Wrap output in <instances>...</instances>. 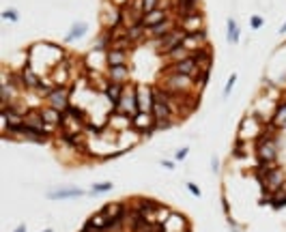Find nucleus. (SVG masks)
Here are the masks:
<instances>
[{
	"instance_id": "45",
	"label": "nucleus",
	"mask_w": 286,
	"mask_h": 232,
	"mask_svg": "<svg viewBox=\"0 0 286 232\" xmlns=\"http://www.w3.org/2000/svg\"><path fill=\"white\" fill-rule=\"evenodd\" d=\"M280 32H282V34H286V22L282 24V28H280Z\"/></svg>"
},
{
	"instance_id": "5",
	"label": "nucleus",
	"mask_w": 286,
	"mask_h": 232,
	"mask_svg": "<svg viewBox=\"0 0 286 232\" xmlns=\"http://www.w3.org/2000/svg\"><path fill=\"white\" fill-rule=\"evenodd\" d=\"M131 129H136L145 138H149L151 133L155 131V119H153V114H151V112H138L131 119Z\"/></svg>"
},
{
	"instance_id": "18",
	"label": "nucleus",
	"mask_w": 286,
	"mask_h": 232,
	"mask_svg": "<svg viewBox=\"0 0 286 232\" xmlns=\"http://www.w3.org/2000/svg\"><path fill=\"white\" fill-rule=\"evenodd\" d=\"M176 28V17H168V20H164L162 24H157L153 26V28H149V39H162L166 37L168 32H172Z\"/></svg>"
},
{
	"instance_id": "22",
	"label": "nucleus",
	"mask_w": 286,
	"mask_h": 232,
	"mask_svg": "<svg viewBox=\"0 0 286 232\" xmlns=\"http://www.w3.org/2000/svg\"><path fill=\"white\" fill-rule=\"evenodd\" d=\"M86 30H88V24H86V22H74V24H71V28H69V32L65 34V39H62V41H65L67 46H69V43H76V41H80V39L84 37Z\"/></svg>"
},
{
	"instance_id": "1",
	"label": "nucleus",
	"mask_w": 286,
	"mask_h": 232,
	"mask_svg": "<svg viewBox=\"0 0 286 232\" xmlns=\"http://www.w3.org/2000/svg\"><path fill=\"white\" fill-rule=\"evenodd\" d=\"M131 204L138 209V213L145 217L149 224H159V211H162L164 204L157 202L153 198H131Z\"/></svg>"
},
{
	"instance_id": "36",
	"label": "nucleus",
	"mask_w": 286,
	"mask_h": 232,
	"mask_svg": "<svg viewBox=\"0 0 286 232\" xmlns=\"http://www.w3.org/2000/svg\"><path fill=\"white\" fill-rule=\"evenodd\" d=\"M174 125V121H155V131H162V129H170Z\"/></svg>"
},
{
	"instance_id": "24",
	"label": "nucleus",
	"mask_w": 286,
	"mask_h": 232,
	"mask_svg": "<svg viewBox=\"0 0 286 232\" xmlns=\"http://www.w3.org/2000/svg\"><path fill=\"white\" fill-rule=\"evenodd\" d=\"M125 93V84H119V82H108V86H105L103 91V97L108 99L110 103H119L121 97Z\"/></svg>"
},
{
	"instance_id": "9",
	"label": "nucleus",
	"mask_w": 286,
	"mask_h": 232,
	"mask_svg": "<svg viewBox=\"0 0 286 232\" xmlns=\"http://www.w3.org/2000/svg\"><path fill=\"white\" fill-rule=\"evenodd\" d=\"M136 101L138 112H151V108H153V86L136 84Z\"/></svg>"
},
{
	"instance_id": "6",
	"label": "nucleus",
	"mask_w": 286,
	"mask_h": 232,
	"mask_svg": "<svg viewBox=\"0 0 286 232\" xmlns=\"http://www.w3.org/2000/svg\"><path fill=\"white\" fill-rule=\"evenodd\" d=\"M121 24H123V7L105 3L103 11H101V26L103 28H116Z\"/></svg>"
},
{
	"instance_id": "39",
	"label": "nucleus",
	"mask_w": 286,
	"mask_h": 232,
	"mask_svg": "<svg viewBox=\"0 0 286 232\" xmlns=\"http://www.w3.org/2000/svg\"><path fill=\"white\" fill-rule=\"evenodd\" d=\"M187 153H190V148H178L176 155H174V159H176V162H183V159L187 157Z\"/></svg>"
},
{
	"instance_id": "40",
	"label": "nucleus",
	"mask_w": 286,
	"mask_h": 232,
	"mask_svg": "<svg viewBox=\"0 0 286 232\" xmlns=\"http://www.w3.org/2000/svg\"><path fill=\"white\" fill-rule=\"evenodd\" d=\"M222 211L226 213V217H230V202H228V198L224 196V198H222Z\"/></svg>"
},
{
	"instance_id": "47",
	"label": "nucleus",
	"mask_w": 286,
	"mask_h": 232,
	"mask_svg": "<svg viewBox=\"0 0 286 232\" xmlns=\"http://www.w3.org/2000/svg\"><path fill=\"white\" fill-rule=\"evenodd\" d=\"M82 232H84V230H82Z\"/></svg>"
},
{
	"instance_id": "35",
	"label": "nucleus",
	"mask_w": 286,
	"mask_h": 232,
	"mask_svg": "<svg viewBox=\"0 0 286 232\" xmlns=\"http://www.w3.org/2000/svg\"><path fill=\"white\" fill-rule=\"evenodd\" d=\"M263 17L261 15H252L249 17V26H252V30H258V28H263Z\"/></svg>"
},
{
	"instance_id": "12",
	"label": "nucleus",
	"mask_w": 286,
	"mask_h": 232,
	"mask_svg": "<svg viewBox=\"0 0 286 232\" xmlns=\"http://www.w3.org/2000/svg\"><path fill=\"white\" fill-rule=\"evenodd\" d=\"M190 56L194 58V62L198 65L200 71H211V65H213V48L209 46V43H207L204 48L192 52Z\"/></svg>"
},
{
	"instance_id": "32",
	"label": "nucleus",
	"mask_w": 286,
	"mask_h": 232,
	"mask_svg": "<svg viewBox=\"0 0 286 232\" xmlns=\"http://www.w3.org/2000/svg\"><path fill=\"white\" fill-rule=\"evenodd\" d=\"M3 20H7V22H17L20 20V13H17V9H5L3 13Z\"/></svg>"
},
{
	"instance_id": "7",
	"label": "nucleus",
	"mask_w": 286,
	"mask_h": 232,
	"mask_svg": "<svg viewBox=\"0 0 286 232\" xmlns=\"http://www.w3.org/2000/svg\"><path fill=\"white\" fill-rule=\"evenodd\" d=\"M286 183V172H284V168H280V166H275L273 170L267 174V178L261 183V189L263 191H269V194H273V191H278L280 187Z\"/></svg>"
},
{
	"instance_id": "20",
	"label": "nucleus",
	"mask_w": 286,
	"mask_h": 232,
	"mask_svg": "<svg viewBox=\"0 0 286 232\" xmlns=\"http://www.w3.org/2000/svg\"><path fill=\"white\" fill-rule=\"evenodd\" d=\"M271 125L275 129H286V97L275 103V108L271 112Z\"/></svg>"
},
{
	"instance_id": "10",
	"label": "nucleus",
	"mask_w": 286,
	"mask_h": 232,
	"mask_svg": "<svg viewBox=\"0 0 286 232\" xmlns=\"http://www.w3.org/2000/svg\"><path fill=\"white\" fill-rule=\"evenodd\" d=\"M207 43H209V30H207V28H202V30L194 32V34H185V39H183V48L192 54V52L204 48Z\"/></svg>"
},
{
	"instance_id": "3",
	"label": "nucleus",
	"mask_w": 286,
	"mask_h": 232,
	"mask_svg": "<svg viewBox=\"0 0 286 232\" xmlns=\"http://www.w3.org/2000/svg\"><path fill=\"white\" fill-rule=\"evenodd\" d=\"M183 39H185V32L176 26V28H174L172 32H168L166 37L155 39V46H157V48H155V52H157L159 56L170 54L172 50H176V48H181V46H183Z\"/></svg>"
},
{
	"instance_id": "2",
	"label": "nucleus",
	"mask_w": 286,
	"mask_h": 232,
	"mask_svg": "<svg viewBox=\"0 0 286 232\" xmlns=\"http://www.w3.org/2000/svg\"><path fill=\"white\" fill-rule=\"evenodd\" d=\"M116 114H125L133 119L138 114V101H136V84H125V93L121 97L119 103H114Z\"/></svg>"
},
{
	"instance_id": "41",
	"label": "nucleus",
	"mask_w": 286,
	"mask_h": 232,
	"mask_svg": "<svg viewBox=\"0 0 286 232\" xmlns=\"http://www.w3.org/2000/svg\"><path fill=\"white\" fill-rule=\"evenodd\" d=\"M162 166L168 168V170H174V162H170V159H162Z\"/></svg>"
},
{
	"instance_id": "8",
	"label": "nucleus",
	"mask_w": 286,
	"mask_h": 232,
	"mask_svg": "<svg viewBox=\"0 0 286 232\" xmlns=\"http://www.w3.org/2000/svg\"><path fill=\"white\" fill-rule=\"evenodd\" d=\"M176 26L181 28L185 34H194L204 28V15L202 11L200 13H194V15H187V17H181V20H176Z\"/></svg>"
},
{
	"instance_id": "33",
	"label": "nucleus",
	"mask_w": 286,
	"mask_h": 232,
	"mask_svg": "<svg viewBox=\"0 0 286 232\" xmlns=\"http://www.w3.org/2000/svg\"><path fill=\"white\" fill-rule=\"evenodd\" d=\"M157 7H162V0H142V9H145V13H151Z\"/></svg>"
},
{
	"instance_id": "4",
	"label": "nucleus",
	"mask_w": 286,
	"mask_h": 232,
	"mask_svg": "<svg viewBox=\"0 0 286 232\" xmlns=\"http://www.w3.org/2000/svg\"><path fill=\"white\" fill-rule=\"evenodd\" d=\"M46 105H50V108H54L58 112H65L69 105H71V88H67V86H54L46 95Z\"/></svg>"
},
{
	"instance_id": "34",
	"label": "nucleus",
	"mask_w": 286,
	"mask_h": 232,
	"mask_svg": "<svg viewBox=\"0 0 286 232\" xmlns=\"http://www.w3.org/2000/svg\"><path fill=\"white\" fill-rule=\"evenodd\" d=\"M235 82H237V73H232V75L228 78L226 86H224V97H228V95L232 93V88H235Z\"/></svg>"
},
{
	"instance_id": "15",
	"label": "nucleus",
	"mask_w": 286,
	"mask_h": 232,
	"mask_svg": "<svg viewBox=\"0 0 286 232\" xmlns=\"http://www.w3.org/2000/svg\"><path fill=\"white\" fill-rule=\"evenodd\" d=\"M168 17H170V11H168L166 7H157L151 13H145V17H142V26L149 30V28H153V26L162 24L164 20H168Z\"/></svg>"
},
{
	"instance_id": "21",
	"label": "nucleus",
	"mask_w": 286,
	"mask_h": 232,
	"mask_svg": "<svg viewBox=\"0 0 286 232\" xmlns=\"http://www.w3.org/2000/svg\"><path fill=\"white\" fill-rule=\"evenodd\" d=\"M108 67H116V65H129V52L127 50H119V48H110L108 54Z\"/></svg>"
},
{
	"instance_id": "26",
	"label": "nucleus",
	"mask_w": 286,
	"mask_h": 232,
	"mask_svg": "<svg viewBox=\"0 0 286 232\" xmlns=\"http://www.w3.org/2000/svg\"><path fill=\"white\" fill-rule=\"evenodd\" d=\"M275 166H278L275 162H256V168H254V178H256L258 183H263L265 178H267V174H269Z\"/></svg>"
},
{
	"instance_id": "44",
	"label": "nucleus",
	"mask_w": 286,
	"mask_h": 232,
	"mask_svg": "<svg viewBox=\"0 0 286 232\" xmlns=\"http://www.w3.org/2000/svg\"><path fill=\"white\" fill-rule=\"evenodd\" d=\"M15 232H26V226H24V224H20V226L15 228Z\"/></svg>"
},
{
	"instance_id": "13",
	"label": "nucleus",
	"mask_w": 286,
	"mask_h": 232,
	"mask_svg": "<svg viewBox=\"0 0 286 232\" xmlns=\"http://www.w3.org/2000/svg\"><path fill=\"white\" fill-rule=\"evenodd\" d=\"M170 71H174V73H181V75H190V78H196L200 73L198 65L194 62V58H185V60H178V62H172V65H166Z\"/></svg>"
},
{
	"instance_id": "16",
	"label": "nucleus",
	"mask_w": 286,
	"mask_h": 232,
	"mask_svg": "<svg viewBox=\"0 0 286 232\" xmlns=\"http://www.w3.org/2000/svg\"><path fill=\"white\" fill-rule=\"evenodd\" d=\"M129 209V202L127 200H114V202H108L103 204V207L99 209L105 217H123L125 219V213H127Z\"/></svg>"
},
{
	"instance_id": "38",
	"label": "nucleus",
	"mask_w": 286,
	"mask_h": 232,
	"mask_svg": "<svg viewBox=\"0 0 286 232\" xmlns=\"http://www.w3.org/2000/svg\"><path fill=\"white\" fill-rule=\"evenodd\" d=\"M258 204H261V207H265V204H271V194H269V191H263V196H261V200H258Z\"/></svg>"
},
{
	"instance_id": "43",
	"label": "nucleus",
	"mask_w": 286,
	"mask_h": 232,
	"mask_svg": "<svg viewBox=\"0 0 286 232\" xmlns=\"http://www.w3.org/2000/svg\"><path fill=\"white\" fill-rule=\"evenodd\" d=\"M211 166H213V172H220V157H213Z\"/></svg>"
},
{
	"instance_id": "17",
	"label": "nucleus",
	"mask_w": 286,
	"mask_h": 232,
	"mask_svg": "<svg viewBox=\"0 0 286 232\" xmlns=\"http://www.w3.org/2000/svg\"><path fill=\"white\" fill-rule=\"evenodd\" d=\"M108 80H110V82H119V84H129L131 82V69H129V65L108 67Z\"/></svg>"
},
{
	"instance_id": "46",
	"label": "nucleus",
	"mask_w": 286,
	"mask_h": 232,
	"mask_svg": "<svg viewBox=\"0 0 286 232\" xmlns=\"http://www.w3.org/2000/svg\"><path fill=\"white\" fill-rule=\"evenodd\" d=\"M43 232H54V230H52V228H48V230H43Z\"/></svg>"
},
{
	"instance_id": "30",
	"label": "nucleus",
	"mask_w": 286,
	"mask_h": 232,
	"mask_svg": "<svg viewBox=\"0 0 286 232\" xmlns=\"http://www.w3.org/2000/svg\"><path fill=\"white\" fill-rule=\"evenodd\" d=\"M207 84H209V71H200V73L194 78V93L202 95V91H204V86H207Z\"/></svg>"
},
{
	"instance_id": "25",
	"label": "nucleus",
	"mask_w": 286,
	"mask_h": 232,
	"mask_svg": "<svg viewBox=\"0 0 286 232\" xmlns=\"http://www.w3.org/2000/svg\"><path fill=\"white\" fill-rule=\"evenodd\" d=\"M41 116H43V123L48 125H54V127L60 129V123H62V112L50 108V105H43L41 108Z\"/></svg>"
},
{
	"instance_id": "11",
	"label": "nucleus",
	"mask_w": 286,
	"mask_h": 232,
	"mask_svg": "<svg viewBox=\"0 0 286 232\" xmlns=\"http://www.w3.org/2000/svg\"><path fill=\"white\" fill-rule=\"evenodd\" d=\"M174 11H176V20H181V17L200 13L202 3L200 0H174Z\"/></svg>"
},
{
	"instance_id": "29",
	"label": "nucleus",
	"mask_w": 286,
	"mask_h": 232,
	"mask_svg": "<svg viewBox=\"0 0 286 232\" xmlns=\"http://www.w3.org/2000/svg\"><path fill=\"white\" fill-rule=\"evenodd\" d=\"M164 58H166V65H172V62H178V60H185V58H190V52H187V50H185V48L181 46V48L172 50L170 54H166Z\"/></svg>"
},
{
	"instance_id": "28",
	"label": "nucleus",
	"mask_w": 286,
	"mask_h": 232,
	"mask_svg": "<svg viewBox=\"0 0 286 232\" xmlns=\"http://www.w3.org/2000/svg\"><path fill=\"white\" fill-rule=\"evenodd\" d=\"M226 26H228V43H230V46H237L239 39H241V28H239V24L230 17V20L226 22Z\"/></svg>"
},
{
	"instance_id": "42",
	"label": "nucleus",
	"mask_w": 286,
	"mask_h": 232,
	"mask_svg": "<svg viewBox=\"0 0 286 232\" xmlns=\"http://www.w3.org/2000/svg\"><path fill=\"white\" fill-rule=\"evenodd\" d=\"M108 3H112V5H116V7H127L129 0H108Z\"/></svg>"
},
{
	"instance_id": "27",
	"label": "nucleus",
	"mask_w": 286,
	"mask_h": 232,
	"mask_svg": "<svg viewBox=\"0 0 286 232\" xmlns=\"http://www.w3.org/2000/svg\"><path fill=\"white\" fill-rule=\"evenodd\" d=\"M284 207H286V183L280 187L278 191L271 194V209L280 211V209H284Z\"/></svg>"
},
{
	"instance_id": "31",
	"label": "nucleus",
	"mask_w": 286,
	"mask_h": 232,
	"mask_svg": "<svg viewBox=\"0 0 286 232\" xmlns=\"http://www.w3.org/2000/svg\"><path fill=\"white\" fill-rule=\"evenodd\" d=\"M112 183L110 181H103V183H95L93 185V189L91 191H88V194H91V196H97V194H103V191H110L112 189Z\"/></svg>"
},
{
	"instance_id": "37",
	"label": "nucleus",
	"mask_w": 286,
	"mask_h": 232,
	"mask_svg": "<svg viewBox=\"0 0 286 232\" xmlns=\"http://www.w3.org/2000/svg\"><path fill=\"white\" fill-rule=\"evenodd\" d=\"M187 191H190V194H194L196 198H200V196H202V191L198 189V185H196V183H187Z\"/></svg>"
},
{
	"instance_id": "23",
	"label": "nucleus",
	"mask_w": 286,
	"mask_h": 232,
	"mask_svg": "<svg viewBox=\"0 0 286 232\" xmlns=\"http://www.w3.org/2000/svg\"><path fill=\"white\" fill-rule=\"evenodd\" d=\"M151 114H153L155 121H172V105L168 103H159V101H153V108H151Z\"/></svg>"
},
{
	"instance_id": "14",
	"label": "nucleus",
	"mask_w": 286,
	"mask_h": 232,
	"mask_svg": "<svg viewBox=\"0 0 286 232\" xmlns=\"http://www.w3.org/2000/svg\"><path fill=\"white\" fill-rule=\"evenodd\" d=\"M20 75H22V82H24V88H26V91H34V93L39 91L43 75L37 73V71H34L30 65H28V67H24V69L20 71Z\"/></svg>"
},
{
	"instance_id": "19",
	"label": "nucleus",
	"mask_w": 286,
	"mask_h": 232,
	"mask_svg": "<svg viewBox=\"0 0 286 232\" xmlns=\"http://www.w3.org/2000/svg\"><path fill=\"white\" fill-rule=\"evenodd\" d=\"M86 196L84 189H78V187H60V189L54 191H48V198L50 200H67V198H82Z\"/></svg>"
}]
</instances>
